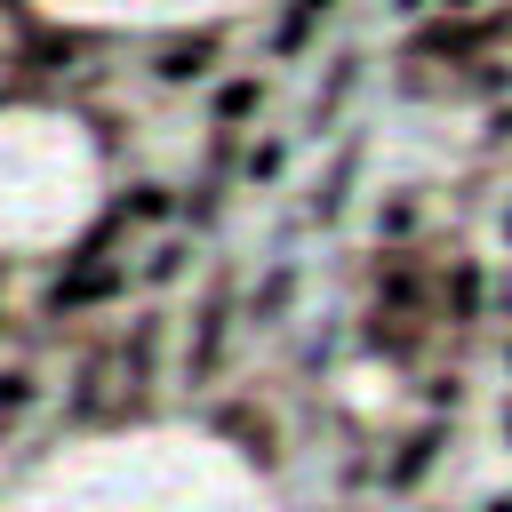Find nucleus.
I'll list each match as a JSON object with an SVG mask.
<instances>
[{
  "instance_id": "obj_6",
  "label": "nucleus",
  "mask_w": 512,
  "mask_h": 512,
  "mask_svg": "<svg viewBox=\"0 0 512 512\" xmlns=\"http://www.w3.org/2000/svg\"><path fill=\"white\" fill-rule=\"evenodd\" d=\"M176 264H184V248H176V240H168V248H152V264H144V280H168V272H176Z\"/></svg>"
},
{
  "instance_id": "obj_4",
  "label": "nucleus",
  "mask_w": 512,
  "mask_h": 512,
  "mask_svg": "<svg viewBox=\"0 0 512 512\" xmlns=\"http://www.w3.org/2000/svg\"><path fill=\"white\" fill-rule=\"evenodd\" d=\"M432 448H440V440H432V432H416V440H408V456H400V464H392V480H400V488H408V480H416V472H424V464H432Z\"/></svg>"
},
{
  "instance_id": "obj_3",
  "label": "nucleus",
  "mask_w": 512,
  "mask_h": 512,
  "mask_svg": "<svg viewBox=\"0 0 512 512\" xmlns=\"http://www.w3.org/2000/svg\"><path fill=\"white\" fill-rule=\"evenodd\" d=\"M24 408H32V376H24V368H8V376H0V424H16Z\"/></svg>"
},
{
  "instance_id": "obj_7",
  "label": "nucleus",
  "mask_w": 512,
  "mask_h": 512,
  "mask_svg": "<svg viewBox=\"0 0 512 512\" xmlns=\"http://www.w3.org/2000/svg\"><path fill=\"white\" fill-rule=\"evenodd\" d=\"M440 8H448V16H464V8H480V0H440Z\"/></svg>"
},
{
  "instance_id": "obj_8",
  "label": "nucleus",
  "mask_w": 512,
  "mask_h": 512,
  "mask_svg": "<svg viewBox=\"0 0 512 512\" xmlns=\"http://www.w3.org/2000/svg\"><path fill=\"white\" fill-rule=\"evenodd\" d=\"M504 432H512V408H504Z\"/></svg>"
},
{
  "instance_id": "obj_2",
  "label": "nucleus",
  "mask_w": 512,
  "mask_h": 512,
  "mask_svg": "<svg viewBox=\"0 0 512 512\" xmlns=\"http://www.w3.org/2000/svg\"><path fill=\"white\" fill-rule=\"evenodd\" d=\"M328 8H336V0H296V8H288V24H280V48H304V32H312Z\"/></svg>"
},
{
  "instance_id": "obj_1",
  "label": "nucleus",
  "mask_w": 512,
  "mask_h": 512,
  "mask_svg": "<svg viewBox=\"0 0 512 512\" xmlns=\"http://www.w3.org/2000/svg\"><path fill=\"white\" fill-rule=\"evenodd\" d=\"M216 64V40L200 32V40H176V48H160V80H200Z\"/></svg>"
},
{
  "instance_id": "obj_5",
  "label": "nucleus",
  "mask_w": 512,
  "mask_h": 512,
  "mask_svg": "<svg viewBox=\"0 0 512 512\" xmlns=\"http://www.w3.org/2000/svg\"><path fill=\"white\" fill-rule=\"evenodd\" d=\"M264 104V88L256 80H240V88H224V120H240V112H256Z\"/></svg>"
},
{
  "instance_id": "obj_9",
  "label": "nucleus",
  "mask_w": 512,
  "mask_h": 512,
  "mask_svg": "<svg viewBox=\"0 0 512 512\" xmlns=\"http://www.w3.org/2000/svg\"><path fill=\"white\" fill-rule=\"evenodd\" d=\"M488 512H512V504H488Z\"/></svg>"
}]
</instances>
